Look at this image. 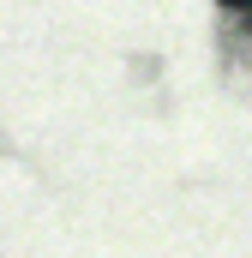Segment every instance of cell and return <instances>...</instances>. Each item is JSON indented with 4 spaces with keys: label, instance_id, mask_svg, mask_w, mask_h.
<instances>
[{
    "label": "cell",
    "instance_id": "cell-1",
    "mask_svg": "<svg viewBox=\"0 0 252 258\" xmlns=\"http://www.w3.org/2000/svg\"><path fill=\"white\" fill-rule=\"evenodd\" d=\"M222 6H252V0H222Z\"/></svg>",
    "mask_w": 252,
    "mask_h": 258
}]
</instances>
